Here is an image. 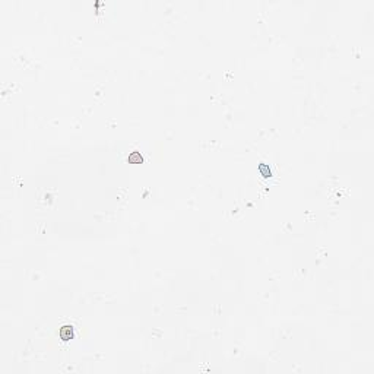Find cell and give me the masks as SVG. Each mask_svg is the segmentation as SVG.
<instances>
[{"instance_id": "1", "label": "cell", "mask_w": 374, "mask_h": 374, "mask_svg": "<svg viewBox=\"0 0 374 374\" xmlns=\"http://www.w3.org/2000/svg\"><path fill=\"white\" fill-rule=\"evenodd\" d=\"M73 335H75V332H73V328H72V326H63V328L58 330V336L64 340L72 339Z\"/></svg>"}, {"instance_id": "2", "label": "cell", "mask_w": 374, "mask_h": 374, "mask_svg": "<svg viewBox=\"0 0 374 374\" xmlns=\"http://www.w3.org/2000/svg\"><path fill=\"white\" fill-rule=\"evenodd\" d=\"M129 161H135V162H142V155L139 152H132L129 155Z\"/></svg>"}, {"instance_id": "3", "label": "cell", "mask_w": 374, "mask_h": 374, "mask_svg": "<svg viewBox=\"0 0 374 374\" xmlns=\"http://www.w3.org/2000/svg\"><path fill=\"white\" fill-rule=\"evenodd\" d=\"M260 171H263V165H260ZM265 172V171H263ZM266 177H271V170L266 167Z\"/></svg>"}]
</instances>
